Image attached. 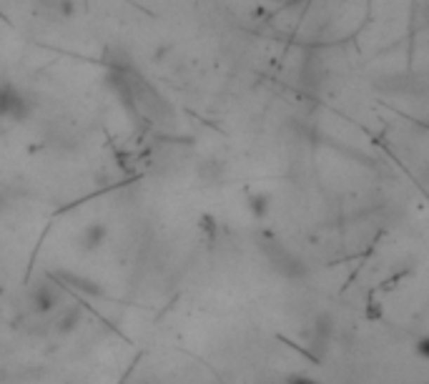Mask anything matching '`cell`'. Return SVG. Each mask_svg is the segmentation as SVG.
Listing matches in <instances>:
<instances>
[{
  "label": "cell",
  "mask_w": 429,
  "mask_h": 384,
  "mask_svg": "<svg viewBox=\"0 0 429 384\" xmlns=\"http://www.w3.org/2000/svg\"><path fill=\"white\" fill-rule=\"evenodd\" d=\"M81 319H83V314L78 312V309H71V312H65L63 317L55 322V329H58L60 334H71V331L81 324Z\"/></svg>",
  "instance_id": "cell-1"
},
{
  "label": "cell",
  "mask_w": 429,
  "mask_h": 384,
  "mask_svg": "<svg viewBox=\"0 0 429 384\" xmlns=\"http://www.w3.org/2000/svg\"><path fill=\"white\" fill-rule=\"evenodd\" d=\"M289 384H322V382L309 379V377H291V379H289Z\"/></svg>",
  "instance_id": "cell-3"
},
{
  "label": "cell",
  "mask_w": 429,
  "mask_h": 384,
  "mask_svg": "<svg viewBox=\"0 0 429 384\" xmlns=\"http://www.w3.org/2000/svg\"><path fill=\"white\" fill-rule=\"evenodd\" d=\"M417 355L422 357V359H429V342H427V337H422L417 342Z\"/></svg>",
  "instance_id": "cell-2"
}]
</instances>
